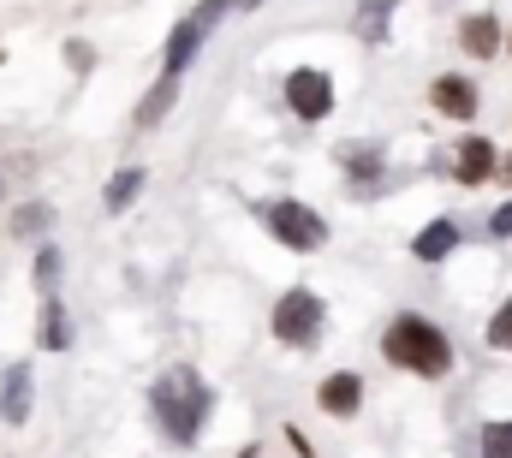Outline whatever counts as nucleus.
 <instances>
[{
	"label": "nucleus",
	"instance_id": "20",
	"mask_svg": "<svg viewBox=\"0 0 512 458\" xmlns=\"http://www.w3.org/2000/svg\"><path fill=\"white\" fill-rule=\"evenodd\" d=\"M489 345H495V351H512V298L489 316Z\"/></svg>",
	"mask_w": 512,
	"mask_h": 458
},
{
	"label": "nucleus",
	"instance_id": "24",
	"mask_svg": "<svg viewBox=\"0 0 512 458\" xmlns=\"http://www.w3.org/2000/svg\"><path fill=\"white\" fill-rule=\"evenodd\" d=\"M66 60H72V72H90V48H84V42H72Z\"/></svg>",
	"mask_w": 512,
	"mask_h": 458
},
{
	"label": "nucleus",
	"instance_id": "10",
	"mask_svg": "<svg viewBox=\"0 0 512 458\" xmlns=\"http://www.w3.org/2000/svg\"><path fill=\"white\" fill-rule=\"evenodd\" d=\"M459 238H465L459 221H429V227L411 238V256H417V262H447V256L459 250Z\"/></svg>",
	"mask_w": 512,
	"mask_h": 458
},
{
	"label": "nucleus",
	"instance_id": "17",
	"mask_svg": "<svg viewBox=\"0 0 512 458\" xmlns=\"http://www.w3.org/2000/svg\"><path fill=\"white\" fill-rule=\"evenodd\" d=\"M137 191H143V167H126V173H114V179H108L102 203H108V209L120 215V209H131V197H137Z\"/></svg>",
	"mask_w": 512,
	"mask_h": 458
},
{
	"label": "nucleus",
	"instance_id": "14",
	"mask_svg": "<svg viewBox=\"0 0 512 458\" xmlns=\"http://www.w3.org/2000/svg\"><path fill=\"white\" fill-rule=\"evenodd\" d=\"M72 345V316H66V304L48 292L42 298V351H66Z\"/></svg>",
	"mask_w": 512,
	"mask_h": 458
},
{
	"label": "nucleus",
	"instance_id": "5",
	"mask_svg": "<svg viewBox=\"0 0 512 458\" xmlns=\"http://www.w3.org/2000/svg\"><path fill=\"white\" fill-rule=\"evenodd\" d=\"M286 108L304 119V125H316V119L334 114V84H328V72H316V66L286 72Z\"/></svg>",
	"mask_w": 512,
	"mask_h": 458
},
{
	"label": "nucleus",
	"instance_id": "25",
	"mask_svg": "<svg viewBox=\"0 0 512 458\" xmlns=\"http://www.w3.org/2000/svg\"><path fill=\"white\" fill-rule=\"evenodd\" d=\"M501 173H507V179H512V161H501Z\"/></svg>",
	"mask_w": 512,
	"mask_h": 458
},
{
	"label": "nucleus",
	"instance_id": "11",
	"mask_svg": "<svg viewBox=\"0 0 512 458\" xmlns=\"http://www.w3.org/2000/svg\"><path fill=\"white\" fill-rule=\"evenodd\" d=\"M203 36H209V30H203L197 18H185V24H173V36H167V54H161V60H167V78H179V72H185V66L197 60V48H203Z\"/></svg>",
	"mask_w": 512,
	"mask_h": 458
},
{
	"label": "nucleus",
	"instance_id": "12",
	"mask_svg": "<svg viewBox=\"0 0 512 458\" xmlns=\"http://www.w3.org/2000/svg\"><path fill=\"white\" fill-rule=\"evenodd\" d=\"M0 417H6L12 429L30 417V369H24V363H12V369L0 375Z\"/></svg>",
	"mask_w": 512,
	"mask_h": 458
},
{
	"label": "nucleus",
	"instance_id": "3",
	"mask_svg": "<svg viewBox=\"0 0 512 458\" xmlns=\"http://www.w3.org/2000/svg\"><path fill=\"white\" fill-rule=\"evenodd\" d=\"M262 221H268V232H274L286 250H322V244H328V221H322L310 203L274 197V203H262Z\"/></svg>",
	"mask_w": 512,
	"mask_h": 458
},
{
	"label": "nucleus",
	"instance_id": "16",
	"mask_svg": "<svg viewBox=\"0 0 512 458\" xmlns=\"http://www.w3.org/2000/svg\"><path fill=\"white\" fill-rule=\"evenodd\" d=\"M393 12H399L393 0H364V6H358V36H364V42H382Z\"/></svg>",
	"mask_w": 512,
	"mask_h": 458
},
{
	"label": "nucleus",
	"instance_id": "2",
	"mask_svg": "<svg viewBox=\"0 0 512 458\" xmlns=\"http://www.w3.org/2000/svg\"><path fill=\"white\" fill-rule=\"evenodd\" d=\"M382 357L393 369H411V375H447L453 369V340L429 322V316H399V322H387L382 334Z\"/></svg>",
	"mask_w": 512,
	"mask_h": 458
},
{
	"label": "nucleus",
	"instance_id": "13",
	"mask_svg": "<svg viewBox=\"0 0 512 458\" xmlns=\"http://www.w3.org/2000/svg\"><path fill=\"white\" fill-rule=\"evenodd\" d=\"M340 167H346L352 179H364V191H382V185H387L382 155H376L370 143H340Z\"/></svg>",
	"mask_w": 512,
	"mask_h": 458
},
{
	"label": "nucleus",
	"instance_id": "18",
	"mask_svg": "<svg viewBox=\"0 0 512 458\" xmlns=\"http://www.w3.org/2000/svg\"><path fill=\"white\" fill-rule=\"evenodd\" d=\"M483 458H512V417L483 429Z\"/></svg>",
	"mask_w": 512,
	"mask_h": 458
},
{
	"label": "nucleus",
	"instance_id": "22",
	"mask_svg": "<svg viewBox=\"0 0 512 458\" xmlns=\"http://www.w3.org/2000/svg\"><path fill=\"white\" fill-rule=\"evenodd\" d=\"M239 6H251V0H203V6H197V12H191V18H197V24H203V30H209V24H221V18H227V12H239Z\"/></svg>",
	"mask_w": 512,
	"mask_h": 458
},
{
	"label": "nucleus",
	"instance_id": "1",
	"mask_svg": "<svg viewBox=\"0 0 512 458\" xmlns=\"http://www.w3.org/2000/svg\"><path fill=\"white\" fill-rule=\"evenodd\" d=\"M149 411H155V423H161V435L173 441V447H191L197 441V429H203V417H209V387H203V375L197 369H167L155 387H149Z\"/></svg>",
	"mask_w": 512,
	"mask_h": 458
},
{
	"label": "nucleus",
	"instance_id": "7",
	"mask_svg": "<svg viewBox=\"0 0 512 458\" xmlns=\"http://www.w3.org/2000/svg\"><path fill=\"white\" fill-rule=\"evenodd\" d=\"M316 405H322L328 417H358V411H364V375H352V369L328 375V381L316 387Z\"/></svg>",
	"mask_w": 512,
	"mask_h": 458
},
{
	"label": "nucleus",
	"instance_id": "21",
	"mask_svg": "<svg viewBox=\"0 0 512 458\" xmlns=\"http://www.w3.org/2000/svg\"><path fill=\"white\" fill-rule=\"evenodd\" d=\"M48 221H54V209H48V203H30V209L12 215V232H42Z\"/></svg>",
	"mask_w": 512,
	"mask_h": 458
},
{
	"label": "nucleus",
	"instance_id": "8",
	"mask_svg": "<svg viewBox=\"0 0 512 458\" xmlns=\"http://www.w3.org/2000/svg\"><path fill=\"white\" fill-rule=\"evenodd\" d=\"M429 102H435V114H447V119H471L477 114V84L471 78H435Z\"/></svg>",
	"mask_w": 512,
	"mask_h": 458
},
{
	"label": "nucleus",
	"instance_id": "6",
	"mask_svg": "<svg viewBox=\"0 0 512 458\" xmlns=\"http://www.w3.org/2000/svg\"><path fill=\"white\" fill-rule=\"evenodd\" d=\"M501 173V161H495V143L489 137H465L459 149H453V179L459 185H483V179H495Z\"/></svg>",
	"mask_w": 512,
	"mask_h": 458
},
{
	"label": "nucleus",
	"instance_id": "15",
	"mask_svg": "<svg viewBox=\"0 0 512 458\" xmlns=\"http://www.w3.org/2000/svg\"><path fill=\"white\" fill-rule=\"evenodd\" d=\"M173 96H179V78H161V84L137 102V125H161V114L173 108Z\"/></svg>",
	"mask_w": 512,
	"mask_h": 458
},
{
	"label": "nucleus",
	"instance_id": "19",
	"mask_svg": "<svg viewBox=\"0 0 512 458\" xmlns=\"http://www.w3.org/2000/svg\"><path fill=\"white\" fill-rule=\"evenodd\" d=\"M54 280H60V250L42 244V250H36V286H42V298L54 292Z\"/></svg>",
	"mask_w": 512,
	"mask_h": 458
},
{
	"label": "nucleus",
	"instance_id": "23",
	"mask_svg": "<svg viewBox=\"0 0 512 458\" xmlns=\"http://www.w3.org/2000/svg\"><path fill=\"white\" fill-rule=\"evenodd\" d=\"M489 232H495V238H512V203H507V209H495V221H489Z\"/></svg>",
	"mask_w": 512,
	"mask_h": 458
},
{
	"label": "nucleus",
	"instance_id": "9",
	"mask_svg": "<svg viewBox=\"0 0 512 458\" xmlns=\"http://www.w3.org/2000/svg\"><path fill=\"white\" fill-rule=\"evenodd\" d=\"M459 42H465L471 60H495V48H501L507 36H501V18H495V12H477V18L459 24Z\"/></svg>",
	"mask_w": 512,
	"mask_h": 458
},
{
	"label": "nucleus",
	"instance_id": "4",
	"mask_svg": "<svg viewBox=\"0 0 512 458\" xmlns=\"http://www.w3.org/2000/svg\"><path fill=\"white\" fill-rule=\"evenodd\" d=\"M322 322H328V304L316 298V292H286L280 304H274V340L280 345H298V351H310V345L322 340Z\"/></svg>",
	"mask_w": 512,
	"mask_h": 458
}]
</instances>
